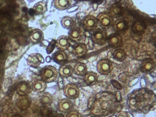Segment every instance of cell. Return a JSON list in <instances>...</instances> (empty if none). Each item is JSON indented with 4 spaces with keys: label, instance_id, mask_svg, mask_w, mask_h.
I'll return each instance as SVG.
<instances>
[{
    "label": "cell",
    "instance_id": "cell-26",
    "mask_svg": "<svg viewBox=\"0 0 156 117\" xmlns=\"http://www.w3.org/2000/svg\"><path fill=\"white\" fill-rule=\"evenodd\" d=\"M126 51L122 48H118L116 50H115V52L113 53L114 58L115 60L120 62L124 61L126 59Z\"/></svg>",
    "mask_w": 156,
    "mask_h": 117
},
{
    "label": "cell",
    "instance_id": "cell-1",
    "mask_svg": "<svg viewBox=\"0 0 156 117\" xmlns=\"http://www.w3.org/2000/svg\"><path fill=\"white\" fill-rule=\"evenodd\" d=\"M58 72L56 68L53 66H46L41 71L42 79L46 83H51L56 80Z\"/></svg>",
    "mask_w": 156,
    "mask_h": 117
},
{
    "label": "cell",
    "instance_id": "cell-12",
    "mask_svg": "<svg viewBox=\"0 0 156 117\" xmlns=\"http://www.w3.org/2000/svg\"><path fill=\"white\" fill-rule=\"evenodd\" d=\"M83 31L79 27L71 28L68 32V37L74 42H79L83 38Z\"/></svg>",
    "mask_w": 156,
    "mask_h": 117
},
{
    "label": "cell",
    "instance_id": "cell-30",
    "mask_svg": "<svg viewBox=\"0 0 156 117\" xmlns=\"http://www.w3.org/2000/svg\"><path fill=\"white\" fill-rule=\"evenodd\" d=\"M50 109L47 107H43L41 109V113L43 117H51Z\"/></svg>",
    "mask_w": 156,
    "mask_h": 117
},
{
    "label": "cell",
    "instance_id": "cell-2",
    "mask_svg": "<svg viewBox=\"0 0 156 117\" xmlns=\"http://www.w3.org/2000/svg\"><path fill=\"white\" fill-rule=\"evenodd\" d=\"M91 37L95 44L100 45H104L107 41V33L103 28H97L93 31Z\"/></svg>",
    "mask_w": 156,
    "mask_h": 117
},
{
    "label": "cell",
    "instance_id": "cell-29",
    "mask_svg": "<svg viewBox=\"0 0 156 117\" xmlns=\"http://www.w3.org/2000/svg\"><path fill=\"white\" fill-rule=\"evenodd\" d=\"M55 41L52 40L51 42H50V44L47 46V49H46V52L47 54H50L51 53L54 49L55 47Z\"/></svg>",
    "mask_w": 156,
    "mask_h": 117
},
{
    "label": "cell",
    "instance_id": "cell-10",
    "mask_svg": "<svg viewBox=\"0 0 156 117\" xmlns=\"http://www.w3.org/2000/svg\"><path fill=\"white\" fill-rule=\"evenodd\" d=\"M113 28L117 33H123L129 28L127 22L123 19H117L113 23Z\"/></svg>",
    "mask_w": 156,
    "mask_h": 117
},
{
    "label": "cell",
    "instance_id": "cell-22",
    "mask_svg": "<svg viewBox=\"0 0 156 117\" xmlns=\"http://www.w3.org/2000/svg\"><path fill=\"white\" fill-rule=\"evenodd\" d=\"M87 70V66L82 62L76 63L73 68V72L77 76H84Z\"/></svg>",
    "mask_w": 156,
    "mask_h": 117
},
{
    "label": "cell",
    "instance_id": "cell-13",
    "mask_svg": "<svg viewBox=\"0 0 156 117\" xmlns=\"http://www.w3.org/2000/svg\"><path fill=\"white\" fill-rule=\"evenodd\" d=\"M87 52V47L83 43H77L73 46V53L76 57L83 56Z\"/></svg>",
    "mask_w": 156,
    "mask_h": 117
},
{
    "label": "cell",
    "instance_id": "cell-8",
    "mask_svg": "<svg viewBox=\"0 0 156 117\" xmlns=\"http://www.w3.org/2000/svg\"><path fill=\"white\" fill-rule=\"evenodd\" d=\"M58 109L62 114H67L74 108V105L69 99L63 98L58 102Z\"/></svg>",
    "mask_w": 156,
    "mask_h": 117
},
{
    "label": "cell",
    "instance_id": "cell-14",
    "mask_svg": "<svg viewBox=\"0 0 156 117\" xmlns=\"http://www.w3.org/2000/svg\"><path fill=\"white\" fill-rule=\"evenodd\" d=\"M31 99L30 97L26 96H21L17 100L16 104L17 107L21 110H25L30 106Z\"/></svg>",
    "mask_w": 156,
    "mask_h": 117
},
{
    "label": "cell",
    "instance_id": "cell-19",
    "mask_svg": "<svg viewBox=\"0 0 156 117\" xmlns=\"http://www.w3.org/2000/svg\"><path fill=\"white\" fill-rule=\"evenodd\" d=\"M83 80L87 85H93L96 84L98 80V75L93 72H87L84 75Z\"/></svg>",
    "mask_w": 156,
    "mask_h": 117
},
{
    "label": "cell",
    "instance_id": "cell-5",
    "mask_svg": "<svg viewBox=\"0 0 156 117\" xmlns=\"http://www.w3.org/2000/svg\"><path fill=\"white\" fill-rule=\"evenodd\" d=\"M113 68V63L108 59H102L97 64V70L101 75H108Z\"/></svg>",
    "mask_w": 156,
    "mask_h": 117
},
{
    "label": "cell",
    "instance_id": "cell-27",
    "mask_svg": "<svg viewBox=\"0 0 156 117\" xmlns=\"http://www.w3.org/2000/svg\"><path fill=\"white\" fill-rule=\"evenodd\" d=\"M110 15L114 17H117L121 15L122 12V7H120L119 5L117 4H114L110 6Z\"/></svg>",
    "mask_w": 156,
    "mask_h": 117
},
{
    "label": "cell",
    "instance_id": "cell-9",
    "mask_svg": "<svg viewBox=\"0 0 156 117\" xmlns=\"http://www.w3.org/2000/svg\"><path fill=\"white\" fill-rule=\"evenodd\" d=\"M70 40L67 36H61L55 41V46L60 50L65 51L68 49L71 45Z\"/></svg>",
    "mask_w": 156,
    "mask_h": 117
},
{
    "label": "cell",
    "instance_id": "cell-20",
    "mask_svg": "<svg viewBox=\"0 0 156 117\" xmlns=\"http://www.w3.org/2000/svg\"><path fill=\"white\" fill-rule=\"evenodd\" d=\"M68 58L67 54L62 50L56 51L52 55V58L54 61L58 64H61L66 61Z\"/></svg>",
    "mask_w": 156,
    "mask_h": 117
},
{
    "label": "cell",
    "instance_id": "cell-21",
    "mask_svg": "<svg viewBox=\"0 0 156 117\" xmlns=\"http://www.w3.org/2000/svg\"><path fill=\"white\" fill-rule=\"evenodd\" d=\"M31 87L35 92H42L46 90L47 84L43 80H36L32 83Z\"/></svg>",
    "mask_w": 156,
    "mask_h": 117
},
{
    "label": "cell",
    "instance_id": "cell-35",
    "mask_svg": "<svg viewBox=\"0 0 156 117\" xmlns=\"http://www.w3.org/2000/svg\"><path fill=\"white\" fill-rule=\"evenodd\" d=\"M54 117H65L62 114H58L55 115Z\"/></svg>",
    "mask_w": 156,
    "mask_h": 117
},
{
    "label": "cell",
    "instance_id": "cell-23",
    "mask_svg": "<svg viewBox=\"0 0 156 117\" xmlns=\"http://www.w3.org/2000/svg\"><path fill=\"white\" fill-rule=\"evenodd\" d=\"M71 4V0H55L54 5L58 10L63 11L68 9Z\"/></svg>",
    "mask_w": 156,
    "mask_h": 117
},
{
    "label": "cell",
    "instance_id": "cell-34",
    "mask_svg": "<svg viewBox=\"0 0 156 117\" xmlns=\"http://www.w3.org/2000/svg\"><path fill=\"white\" fill-rule=\"evenodd\" d=\"M51 60V58L50 56L46 57V58H45V61L48 63H49Z\"/></svg>",
    "mask_w": 156,
    "mask_h": 117
},
{
    "label": "cell",
    "instance_id": "cell-11",
    "mask_svg": "<svg viewBox=\"0 0 156 117\" xmlns=\"http://www.w3.org/2000/svg\"><path fill=\"white\" fill-rule=\"evenodd\" d=\"M16 91L20 96H26L31 91V87L27 81H21L17 85Z\"/></svg>",
    "mask_w": 156,
    "mask_h": 117
},
{
    "label": "cell",
    "instance_id": "cell-24",
    "mask_svg": "<svg viewBox=\"0 0 156 117\" xmlns=\"http://www.w3.org/2000/svg\"><path fill=\"white\" fill-rule=\"evenodd\" d=\"M61 24L64 28L66 29H71L74 25V21L72 17L69 16H64L61 19Z\"/></svg>",
    "mask_w": 156,
    "mask_h": 117
},
{
    "label": "cell",
    "instance_id": "cell-33",
    "mask_svg": "<svg viewBox=\"0 0 156 117\" xmlns=\"http://www.w3.org/2000/svg\"><path fill=\"white\" fill-rule=\"evenodd\" d=\"M78 6H73V7H71L70 9H68V12H75V11H76L78 9Z\"/></svg>",
    "mask_w": 156,
    "mask_h": 117
},
{
    "label": "cell",
    "instance_id": "cell-17",
    "mask_svg": "<svg viewBox=\"0 0 156 117\" xmlns=\"http://www.w3.org/2000/svg\"><path fill=\"white\" fill-rule=\"evenodd\" d=\"M155 63L151 59H146L142 61L140 66L141 71L147 73L151 72L155 68Z\"/></svg>",
    "mask_w": 156,
    "mask_h": 117
},
{
    "label": "cell",
    "instance_id": "cell-16",
    "mask_svg": "<svg viewBox=\"0 0 156 117\" xmlns=\"http://www.w3.org/2000/svg\"><path fill=\"white\" fill-rule=\"evenodd\" d=\"M44 36L43 32L41 29H35L31 33L30 38L33 43L37 44L42 41Z\"/></svg>",
    "mask_w": 156,
    "mask_h": 117
},
{
    "label": "cell",
    "instance_id": "cell-6",
    "mask_svg": "<svg viewBox=\"0 0 156 117\" xmlns=\"http://www.w3.org/2000/svg\"><path fill=\"white\" fill-rule=\"evenodd\" d=\"M84 29L87 32H93L97 28L98 23L97 19L92 15L86 16L83 23Z\"/></svg>",
    "mask_w": 156,
    "mask_h": 117
},
{
    "label": "cell",
    "instance_id": "cell-7",
    "mask_svg": "<svg viewBox=\"0 0 156 117\" xmlns=\"http://www.w3.org/2000/svg\"><path fill=\"white\" fill-rule=\"evenodd\" d=\"M27 64L30 66L36 67L45 62L43 56L39 53H33L28 56L27 59Z\"/></svg>",
    "mask_w": 156,
    "mask_h": 117
},
{
    "label": "cell",
    "instance_id": "cell-3",
    "mask_svg": "<svg viewBox=\"0 0 156 117\" xmlns=\"http://www.w3.org/2000/svg\"><path fill=\"white\" fill-rule=\"evenodd\" d=\"M98 23L104 30L109 29L113 26V21L112 16L109 14L103 12L100 13L97 17Z\"/></svg>",
    "mask_w": 156,
    "mask_h": 117
},
{
    "label": "cell",
    "instance_id": "cell-32",
    "mask_svg": "<svg viewBox=\"0 0 156 117\" xmlns=\"http://www.w3.org/2000/svg\"><path fill=\"white\" fill-rule=\"evenodd\" d=\"M116 117H129L127 113L126 112L121 111L119 112Z\"/></svg>",
    "mask_w": 156,
    "mask_h": 117
},
{
    "label": "cell",
    "instance_id": "cell-31",
    "mask_svg": "<svg viewBox=\"0 0 156 117\" xmlns=\"http://www.w3.org/2000/svg\"><path fill=\"white\" fill-rule=\"evenodd\" d=\"M66 117H82L81 114L77 111L72 110L66 114Z\"/></svg>",
    "mask_w": 156,
    "mask_h": 117
},
{
    "label": "cell",
    "instance_id": "cell-36",
    "mask_svg": "<svg viewBox=\"0 0 156 117\" xmlns=\"http://www.w3.org/2000/svg\"><path fill=\"white\" fill-rule=\"evenodd\" d=\"M12 117H23V116H22L20 114H16L15 115H13Z\"/></svg>",
    "mask_w": 156,
    "mask_h": 117
},
{
    "label": "cell",
    "instance_id": "cell-15",
    "mask_svg": "<svg viewBox=\"0 0 156 117\" xmlns=\"http://www.w3.org/2000/svg\"><path fill=\"white\" fill-rule=\"evenodd\" d=\"M107 41L109 45L114 47L121 46L123 43L122 37L117 34H114L108 37Z\"/></svg>",
    "mask_w": 156,
    "mask_h": 117
},
{
    "label": "cell",
    "instance_id": "cell-28",
    "mask_svg": "<svg viewBox=\"0 0 156 117\" xmlns=\"http://www.w3.org/2000/svg\"><path fill=\"white\" fill-rule=\"evenodd\" d=\"M34 9L37 13H43L47 11V4L44 1L38 2L34 5Z\"/></svg>",
    "mask_w": 156,
    "mask_h": 117
},
{
    "label": "cell",
    "instance_id": "cell-25",
    "mask_svg": "<svg viewBox=\"0 0 156 117\" xmlns=\"http://www.w3.org/2000/svg\"><path fill=\"white\" fill-rule=\"evenodd\" d=\"M40 101L44 106H50L53 101L52 95L49 92H45L40 98Z\"/></svg>",
    "mask_w": 156,
    "mask_h": 117
},
{
    "label": "cell",
    "instance_id": "cell-4",
    "mask_svg": "<svg viewBox=\"0 0 156 117\" xmlns=\"http://www.w3.org/2000/svg\"><path fill=\"white\" fill-rule=\"evenodd\" d=\"M64 94L67 98L75 100L78 98L80 94V90L76 84L70 83L66 84L63 88Z\"/></svg>",
    "mask_w": 156,
    "mask_h": 117
},
{
    "label": "cell",
    "instance_id": "cell-18",
    "mask_svg": "<svg viewBox=\"0 0 156 117\" xmlns=\"http://www.w3.org/2000/svg\"><path fill=\"white\" fill-rule=\"evenodd\" d=\"M59 73L60 76L63 78H68L73 74V68L70 65H64L60 67Z\"/></svg>",
    "mask_w": 156,
    "mask_h": 117
}]
</instances>
